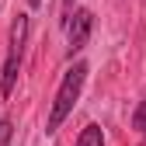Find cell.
Returning a JSON list of instances; mask_svg holds the SVG:
<instances>
[{"label": "cell", "instance_id": "277c9868", "mask_svg": "<svg viewBox=\"0 0 146 146\" xmlns=\"http://www.w3.org/2000/svg\"><path fill=\"white\" fill-rule=\"evenodd\" d=\"M77 146H104V132H101V125H84L80 136H77Z\"/></svg>", "mask_w": 146, "mask_h": 146}, {"label": "cell", "instance_id": "52a82bcc", "mask_svg": "<svg viewBox=\"0 0 146 146\" xmlns=\"http://www.w3.org/2000/svg\"><path fill=\"white\" fill-rule=\"evenodd\" d=\"M70 14H73V0H63V28L70 25Z\"/></svg>", "mask_w": 146, "mask_h": 146}, {"label": "cell", "instance_id": "3957f363", "mask_svg": "<svg viewBox=\"0 0 146 146\" xmlns=\"http://www.w3.org/2000/svg\"><path fill=\"white\" fill-rule=\"evenodd\" d=\"M90 31H94V14L87 7H77L70 14V25H66V45H70V56L73 52H80L90 38Z\"/></svg>", "mask_w": 146, "mask_h": 146}, {"label": "cell", "instance_id": "9c48e42d", "mask_svg": "<svg viewBox=\"0 0 146 146\" xmlns=\"http://www.w3.org/2000/svg\"><path fill=\"white\" fill-rule=\"evenodd\" d=\"M143 146H146V143H143Z\"/></svg>", "mask_w": 146, "mask_h": 146}, {"label": "cell", "instance_id": "7a4b0ae2", "mask_svg": "<svg viewBox=\"0 0 146 146\" xmlns=\"http://www.w3.org/2000/svg\"><path fill=\"white\" fill-rule=\"evenodd\" d=\"M25 45H28V14H17L11 25V38H7V59H4V73H0V94L11 98L17 73H21V59H25Z\"/></svg>", "mask_w": 146, "mask_h": 146}, {"label": "cell", "instance_id": "6da1fadb", "mask_svg": "<svg viewBox=\"0 0 146 146\" xmlns=\"http://www.w3.org/2000/svg\"><path fill=\"white\" fill-rule=\"evenodd\" d=\"M87 73H90L87 63H73V66L63 73L59 90H56V101H52V111H49V122H45V132H49V136L73 115V108H77V101H80V90H84Z\"/></svg>", "mask_w": 146, "mask_h": 146}, {"label": "cell", "instance_id": "8992f818", "mask_svg": "<svg viewBox=\"0 0 146 146\" xmlns=\"http://www.w3.org/2000/svg\"><path fill=\"white\" fill-rule=\"evenodd\" d=\"M11 136H14V122L0 118V146H11Z\"/></svg>", "mask_w": 146, "mask_h": 146}, {"label": "cell", "instance_id": "5b68a950", "mask_svg": "<svg viewBox=\"0 0 146 146\" xmlns=\"http://www.w3.org/2000/svg\"><path fill=\"white\" fill-rule=\"evenodd\" d=\"M132 129H139V132L146 136V98L139 101V108L132 111Z\"/></svg>", "mask_w": 146, "mask_h": 146}, {"label": "cell", "instance_id": "ba28073f", "mask_svg": "<svg viewBox=\"0 0 146 146\" xmlns=\"http://www.w3.org/2000/svg\"><path fill=\"white\" fill-rule=\"evenodd\" d=\"M28 7H42V0H28Z\"/></svg>", "mask_w": 146, "mask_h": 146}]
</instances>
